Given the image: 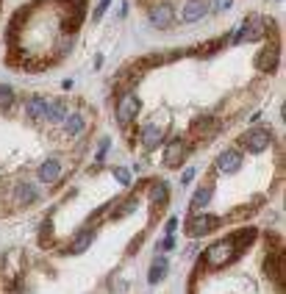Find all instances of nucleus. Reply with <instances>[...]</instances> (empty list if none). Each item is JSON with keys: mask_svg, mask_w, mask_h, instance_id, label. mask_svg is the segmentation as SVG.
<instances>
[{"mask_svg": "<svg viewBox=\"0 0 286 294\" xmlns=\"http://www.w3.org/2000/svg\"><path fill=\"white\" fill-rule=\"evenodd\" d=\"M242 252L244 250H239V247L225 236V239L214 241V244H209L203 250V255L197 258V269H222V266L233 264Z\"/></svg>", "mask_w": 286, "mask_h": 294, "instance_id": "nucleus-1", "label": "nucleus"}, {"mask_svg": "<svg viewBox=\"0 0 286 294\" xmlns=\"http://www.w3.org/2000/svg\"><path fill=\"white\" fill-rule=\"evenodd\" d=\"M272 28H275L272 20L258 17V14H250V17L239 25L236 34H233V45H244V42H258V39H267Z\"/></svg>", "mask_w": 286, "mask_h": 294, "instance_id": "nucleus-2", "label": "nucleus"}, {"mask_svg": "<svg viewBox=\"0 0 286 294\" xmlns=\"http://www.w3.org/2000/svg\"><path fill=\"white\" fill-rule=\"evenodd\" d=\"M139 108H142V100H139L136 92H122L117 95V111H114V120H117L119 128H131L133 120H136Z\"/></svg>", "mask_w": 286, "mask_h": 294, "instance_id": "nucleus-3", "label": "nucleus"}, {"mask_svg": "<svg viewBox=\"0 0 286 294\" xmlns=\"http://www.w3.org/2000/svg\"><path fill=\"white\" fill-rule=\"evenodd\" d=\"M189 150H192V142H189V139H184V136L170 139L167 150H164V167L178 169L181 164H184L186 158H189Z\"/></svg>", "mask_w": 286, "mask_h": 294, "instance_id": "nucleus-4", "label": "nucleus"}, {"mask_svg": "<svg viewBox=\"0 0 286 294\" xmlns=\"http://www.w3.org/2000/svg\"><path fill=\"white\" fill-rule=\"evenodd\" d=\"M220 128H222V122L217 120V117L203 114V117H195V120H192L189 133H192V139H195V142H209L211 136H217V133H220Z\"/></svg>", "mask_w": 286, "mask_h": 294, "instance_id": "nucleus-5", "label": "nucleus"}, {"mask_svg": "<svg viewBox=\"0 0 286 294\" xmlns=\"http://www.w3.org/2000/svg\"><path fill=\"white\" fill-rule=\"evenodd\" d=\"M264 269H267V275L275 280V286L283 288V280H286V255H283V247L275 244L272 250H269L267 261H264Z\"/></svg>", "mask_w": 286, "mask_h": 294, "instance_id": "nucleus-6", "label": "nucleus"}, {"mask_svg": "<svg viewBox=\"0 0 286 294\" xmlns=\"http://www.w3.org/2000/svg\"><path fill=\"white\" fill-rule=\"evenodd\" d=\"M272 144V131L269 128H250L242 136V147L247 153H264Z\"/></svg>", "mask_w": 286, "mask_h": 294, "instance_id": "nucleus-7", "label": "nucleus"}, {"mask_svg": "<svg viewBox=\"0 0 286 294\" xmlns=\"http://www.w3.org/2000/svg\"><path fill=\"white\" fill-rule=\"evenodd\" d=\"M220 228V216H209V214H192L189 222H186V236L192 239H200V236L211 233V230Z\"/></svg>", "mask_w": 286, "mask_h": 294, "instance_id": "nucleus-8", "label": "nucleus"}, {"mask_svg": "<svg viewBox=\"0 0 286 294\" xmlns=\"http://www.w3.org/2000/svg\"><path fill=\"white\" fill-rule=\"evenodd\" d=\"M242 161H244L242 153H239L236 147H228V150H222L220 156H217L214 169H217V172H222V175H233V172L242 169Z\"/></svg>", "mask_w": 286, "mask_h": 294, "instance_id": "nucleus-9", "label": "nucleus"}, {"mask_svg": "<svg viewBox=\"0 0 286 294\" xmlns=\"http://www.w3.org/2000/svg\"><path fill=\"white\" fill-rule=\"evenodd\" d=\"M148 17H150V23H153V28L167 31L175 25V9H173V3H156L148 12Z\"/></svg>", "mask_w": 286, "mask_h": 294, "instance_id": "nucleus-10", "label": "nucleus"}, {"mask_svg": "<svg viewBox=\"0 0 286 294\" xmlns=\"http://www.w3.org/2000/svg\"><path fill=\"white\" fill-rule=\"evenodd\" d=\"M278 56H280V48H278V42H267L261 50H258V56H256V67L261 72H275V67H278Z\"/></svg>", "mask_w": 286, "mask_h": 294, "instance_id": "nucleus-11", "label": "nucleus"}, {"mask_svg": "<svg viewBox=\"0 0 286 294\" xmlns=\"http://www.w3.org/2000/svg\"><path fill=\"white\" fill-rule=\"evenodd\" d=\"M209 12H211L209 0H186L184 9H181V23H200Z\"/></svg>", "mask_w": 286, "mask_h": 294, "instance_id": "nucleus-12", "label": "nucleus"}, {"mask_svg": "<svg viewBox=\"0 0 286 294\" xmlns=\"http://www.w3.org/2000/svg\"><path fill=\"white\" fill-rule=\"evenodd\" d=\"M23 111L28 120H45V114H48V97L42 95H28L23 100Z\"/></svg>", "mask_w": 286, "mask_h": 294, "instance_id": "nucleus-13", "label": "nucleus"}, {"mask_svg": "<svg viewBox=\"0 0 286 294\" xmlns=\"http://www.w3.org/2000/svg\"><path fill=\"white\" fill-rule=\"evenodd\" d=\"M139 133V142H142V147L145 150H156L161 142H164V131H161L156 122H148V125H142V131H136Z\"/></svg>", "mask_w": 286, "mask_h": 294, "instance_id": "nucleus-14", "label": "nucleus"}, {"mask_svg": "<svg viewBox=\"0 0 286 294\" xmlns=\"http://www.w3.org/2000/svg\"><path fill=\"white\" fill-rule=\"evenodd\" d=\"M14 203L17 205H34L36 200H39V192H36L34 183H28V180H20V183H14Z\"/></svg>", "mask_w": 286, "mask_h": 294, "instance_id": "nucleus-15", "label": "nucleus"}, {"mask_svg": "<svg viewBox=\"0 0 286 294\" xmlns=\"http://www.w3.org/2000/svg\"><path fill=\"white\" fill-rule=\"evenodd\" d=\"M36 178H39V183H59V178H61V161H59V158H48L45 164H39Z\"/></svg>", "mask_w": 286, "mask_h": 294, "instance_id": "nucleus-16", "label": "nucleus"}, {"mask_svg": "<svg viewBox=\"0 0 286 294\" xmlns=\"http://www.w3.org/2000/svg\"><path fill=\"white\" fill-rule=\"evenodd\" d=\"M148 200H150V205H153V211H161V208H164V205H167V200H170L167 183H164V180H153V183H150Z\"/></svg>", "mask_w": 286, "mask_h": 294, "instance_id": "nucleus-17", "label": "nucleus"}, {"mask_svg": "<svg viewBox=\"0 0 286 294\" xmlns=\"http://www.w3.org/2000/svg\"><path fill=\"white\" fill-rule=\"evenodd\" d=\"M211 194H214V183L209 180V183H203V186L195 192V197H192V203H189V211H192V214H200V211L211 203Z\"/></svg>", "mask_w": 286, "mask_h": 294, "instance_id": "nucleus-18", "label": "nucleus"}, {"mask_svg": "<svg viewBox=\"0 0 286 294\" xmlns=\"http://www.w3.org/2000/svg\"><path fill=\"white\" fill-rule=\"evenodd\" d=\"M84 128H86V120H84L81 111H70V114H67V120H64V133L67 136H81Z\"/></svg>", "mask_w": 286, "mask_h": 294, "instance_id": "nucleus-19", "label": "nucleus"}, {"mask_svg": "<svg viewBox=\"0 0 286 294\" xmlns=\"http://www.w3.org/2000/svg\"><path fill=\"white\" fill-rule=\"evenodd\" d=\"M167 258L164 255H156L153 264H150V272H148V283L150 286H156V283H161L164 277H167Z\"/></svg>", "mask_w": 286, "mask_h": 294, "instance_id": "nucleus-20", "label": "nucleus"}, {"mask_svg": "<svg viewBox=\"0 0 286 294\" xmlns=\"http://www.w3.org/2000/svg\"><path fill=\"white\" fill-rule=\"evenodd\" d=\"M67 103L64 100H48V114H45V120L50 122V125H56V122H64L67 120Z\"/></svg>", "mask_w": 286, "mask_h": 294, "instance_id": "nucleus-21", "label": "nucleus"}, {"mask_svg": "<svg viewBox=\"0 0 286 294\" xmlns=\"http://www.w3.org/2000/svg\"><path fill=\"white\" fill-rule=\"evenodd\" d=\"M92 239H95V230H92V225H86V228H84V230H78V236L72 239L70 252H84L86 247L92 244Z\"/></svg>", "mask_w": 286, "mask_h": 294, "instance_id": "nucleus-22", "label": "nucleus"}, {"mask_svg": "<svg viewBox=\"0 0 286 294\" xmlns=\"http://www.w3.org/2000/svg\"><path fill=\"white\" fill-rule=\"evenodd\" d=\"M14 106V89L9 84H0V111H9Z\"/></svg>", "mask_w": 286, "mask_h": 294, "instance_id": "nucleus-23", "label": "nucleus"}, {"mask_svg": "<svg viewBox=\"0 0 286 294\" xmlns=\"http://www.w3.org/2000/svg\"><path fill=\"white\" fill-rule=\"evenodd\" d=\"M225 42H228V39H217V42H206V48H195V50H192V53H195V56H214L217 50H220L222 45H225Z\"/></svg>", "mask_w": 286, "mask_h": 294, "instance_id": "nucleus-24", "label": "nucleus"}, {"mask_svg": "<svg viewBox=\"0 0 286 294\" xmlns=\"http://www.w3.org/2000/svg\"><path fill=\"white\" fill-rule=\"evenodd\" d=\"M136 205H139L136 194H131V197L125 200V205H122V208H119L117 214H114V219H122V216H128V214H131V211H136Z\"/></svg>", "mask_w": 286, "mask_h": 294, "instance_id": "nucleus-25", "label": "nucleus"}, {"mask_svg": "<svg viewBox=\"0 0 286 294\" xmlns=\"http://www.w3.org/2000/svg\"><path fill=\"white\" fill-rule=\"evenodd\" d=\"M108 6H111V0H97V9H95V14H92V20H95V23H100L103 14L108 12Z\"/></svg>", "mask_w": 286, "mask_h": 294, "instance_id": "nucleus-26", "label": "nucleus"}, {"mask_svg": "<svg viewBox=\"0 0 286 294\" xmlns=\"http://www.w3.org/2000/svg\"><path fill=\"white\" fill-rule=\"evenodd\" d=\"M114 178H117L122 186H128V183H131V172H128L125 167H114Z\"/></svg>", "mask_w": 286, "mask_h": 294, "instance_id": "nucleus-27", "label": "nucleus"}, {"mask_svg": "<svg viewBox=\"0 0 286 294\" xmlns=\"http://www.w3.org/2000/svg\"><path fill=\"white\" fill-rule=\"evenodd\" d=\"M211 3V12H228L233 6V0H209Z\"/></svg>", "mask_w": 286, "mask_h": 294, "instance_id": "nucleus-28", "label": "nucleus"}, {"mask_svg": "<svg viewBox=\"0 0 286 294\" xmlns=\"http://www.w3.org/2000/svg\"><path fill=\"white\" fill-rule=\"evenodd\" d=\"M170 250H175V236L173 233H167L164 241H161V252H170Z\"/></svg>", "mask_w": 286, "mask_h": 294, "instance_id": "nucleus-29", "label": "nucleus"}, {"mask_svg": "<svg viewBox=\"0 0 286 294\" xmlns=\"http://www.w3.org/2000/svg\"><path fill=\"white\" fill-rule=\"evenodd\" d=\"M175 230H178V219L170 216V219H167V233H175Z\"/></svg>", "mask_w": 286, "mask_h": 294, "instance_id": "nucleus-30", "label": "nucleus"}, {"mask_svg": "<svg viewBox=\"0 0 286 294\" xmlns=\"http://www.w3.org/2000/svg\"><path fill=\"white\" fill-rule=\"evenodd\" d=\"M192 178H195V169H186V172H184V178H181V183L186 186V183H192Z\"/></svg>", "mask_w": 286, "mask_h": 294, "instance_id": "nucleus-31", "label": "nucleus"}]
</instances>
